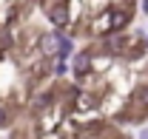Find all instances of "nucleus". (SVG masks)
Listing matches in <instances>:
<instances>
[{
    "label": "nucleus",
    "instance_id": "2",
    "mask_svg": "<svg viewBox=\"0 0 148 139\" xmlns=\"http://www.w3.org/2000/svg\"><path fill=\"white\" fill-rule=\"evenodd\" d=\"M43 9H46V17L49 23L54 26V29H66L69 23H71V14H69V3H63V0H54V3H43Z\"/></svg>",
    "mask_w": 148,
    "mask_h": 139
},
{
    "label": "nucleus",
    "instance_id": "1",
    "mask_svg": "<svg viewBox=\"0 0 148 139\" xmlns=\"http://www.w3.org/2000/svg\"><path fill=\"white\" fill-rule=\"evenodd\" d=\"M37 48L46 60H60L63 57V34L60 31H49V34H40L37 37Z\"/></svg>",
    "mask_w": 148,
    "mask_h": 139
},
{
    "label": "nucleus",
    "instance_id": "8",
    "mask_svg": "<svg viewBox=\"0 0 148 139\" xmlns=\"http://www.w3.org/2000/svg\"><path fill=\"white\" fill-rule=\"evenodd\" d=\"M137 139H148V128H140V134H137Z\"/></svg>",
    "mask_w": 148,
    "mask_h": 139
},
{
    "label": "nucleus",
    "instance_id": "3",
    "mask_svg": "<svg viewBox=\"0 0 148 139\" xmlns=\"http://www.w3.org/2000/svg\"><path fill=\"white\" fill-rule=\"evenodd\" d=\"M69 68H71V77L77 80H83L88 71L94 68V60H91V51H77L71 57V63H69Z\"/></svg>",
    "mask_w": 148,
    "mask_h": 139
},
{
    "label": "nucleus",
    "instance_id": "7",
    "mask_svg": "<svg viewBox=\"0 0 148 139\" xmlns=\"http://www.w3.org/2000/svg\"><path fill=\"white\" fill-rule=\"evenodd\" d=\"M137 9H140V12H143V17H148V0H145V3H140V6H137Z\"/></svg>",
    "mask_w": 148,
    "mask_h": 139
},
{
    "label": "nucleus",
    "instance_id": "5",
    "mask_svg": "<svg viewBox=\"0 0 148 139\" xmlns=\"http://www.w3.org/2000/svg\"><path fill=\"white\" fill-rule=\"evenodd\" d=\"M74 105H77L80 111H91L94 105H97V97L88 94V91H77V94H74Z\"/></svg>",
    "mask_w": 148,
    "mask_h": 139
},
{
    "label": "nucleus",
    "instance_id": "6",
    "mask_svg": "<svg viewBox=\"0 0 148 139\" xmlns=\"http://www.w3.org/2000/svg\"><path fill=\"white\" fill-rule=\"evenodd\" d=\"M9 122H12V114H9V108L0 102V131L3 128H9Z\"/></svg>",
    "mask_w": 148,
    "mask_h": 139
},
{
    "label": "nucleus",
    "instance_id": "4",
    "mask_svg": "<svg viewBox=\"0 0 148 139\" xmlns=\"http://www.w3.org/2000/svg\"><path fill=\"white\" fill-rule=\"evenodd\" d=\"M134 105L143 114H148V82H140V85L134 88Z\"/></svg>",
    "mask_w": 148,
    "mask_h": 139
},
{
    "label": "nucleus",
    "instance_id": "9",
    "mask_svg": "<svg viewBox=\"0 0 148 139\" xmlns=\"http://www.w3.org/2000/svg\"><path fill=\"white\" fill-rule=\"evenodd\" d=\"M145 46H148V34H145Z\"/></svg>",
    "mask_w": 148,
    "mask_h": 139
}]
</instances>
